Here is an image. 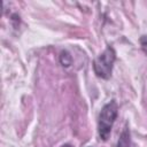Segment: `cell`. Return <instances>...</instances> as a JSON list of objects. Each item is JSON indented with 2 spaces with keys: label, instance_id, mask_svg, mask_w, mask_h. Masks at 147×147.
Listing matches in <instances>:
<instances>
[{
  "label": "cell",
  "instance_id": "3",
  "mask_svg": "<svg viewBox=\"0 0 147 147\" xmlns=\"http://www.w3.org/2000/svg\"><path fill=\"white\" fill-rule=\"evenodd\" d=\"M116 147H132V141H131V134L130 130L127 126H125L119 136V139L117 141Z\"/></svg>",
  "mask_w": 147,
  "mask_h": 147
},
{
  "label": "cell",
  "instance_id": "2",
  "mask_svg": "<svg viewBox=\"0 0 147 147\" xmlns=\"http://www.w3.org/2000/svg\"><path fill=\"white\" fill-rule=\"evenodd\" d=\"M116 60V53L115 49L110 46H108L93 62V70L94 74L102 78V79H108L111 76L113 72V67Z\"/></svg>",
  "mask_w": 147,
  "mask_h": 147
},
{
  "label": "cell",
  "instance_id": "1",
  "mask_svg": "<svg viewBox=\"0 0 147 147\" xmlns=\"http://www.w3.org/2000/svg\"><path fill=\"white\" fill-rule=\"evenodd\" d=\"M117 115H118V106L115 100L109 101L101 108L98 118V134L101 140L103 141L108 140Z\"/></svg>",
  "mask_w": 147,
  "mask_h": 147
},
{
  "label": "cell",
  "instance_id": "4",
  "mask_svg": "<svg viewBox=\"0 0 147 147\" xmlns=\"http://www.w3.org/2000/svg\"><path fill=\"white\" fill-rule=\"evenodd\" d=\"M72 62V57L71 55L67 52V51H62L61 54H60V63L63 65V67H69Z\"/></svg>",
  "mask_w": 147,
  "mask_h": 147
},
{
  "label": "cell",
  "instance_id": "5",
  "mask_svg": "<svg viewBox=\"0 0 147 147\" xmlns=\"http://www.w3.org/2000/svg\"><path fill=\"white\" fill-rule=\"evenodd\" d=\"M140 45H141L142 51L147 54V36H142L140 38Z\"/></svg>",
  "mask_w": 147,
  "mask_h": 147
},
{
  "label": "cell",
  "instance_id": "6",
  "mask_svg": "<svg viewBox=\"0 0 147 147\" xmlns=\"http://www.w3.org/2000/svg\"><path fill=\"white\" fill-rule=\"evenodd\" d=\"M61 147H72V146H71L70 144H64V145H62Z\"/></svg>",
  "mask_w": 147,
  "mask_h": 147
}]
</instances>
